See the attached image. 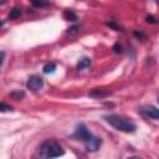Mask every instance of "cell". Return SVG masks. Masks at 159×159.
Returning a JSON list of instances; mask_svg holds the SVG:
<instances>
[{
	"label": "cell",
	"instance_id": "ba28073f",
	"mask_svg": "<svg viewBox=\"0 0 159 159\" xmlns=\"http://www.w3.org/2000/svg\"><path fill=\"white\" fill-rule=\"evenodd\" d=\"M31 5L34 7H37V9H43V7L51 6V2L48 0H32L31 1Z\"/></svg>",
	"mask_w": 159,
	"mask_h": 159
},
{
	"label": "cell",
	"instance_id": "d6986e66",
	"mask_svg": "<svg viewBox=\"0 0 159 159\" xmlns=\"http://www.w3.org/2000/svg\"><path fill=\"white\" fill-rule=\"evenodd\" d=\"M113 51H114L116 53H120V52H122V46H120L119 43H116V45L113 46Z\"/></svg>",
	"mask_w": 159,
	"mask_h": 159
},
{
	"label": "cell",
	"instance_id": "e0dca14e",
	"mask_svg": "<svg viewBox=\"0 0 159 159\" xmlns=\"http://www.w3.org/2000/svg\"><path fill=\"white\" fill-rule=\"evenodd\" d=\"M134 36L137 37V39H139V40H145V34L144 32H142V31H134Z\"/></svg>",
	"mask_w": 159,
	"mask_h": 159
},
{
	"label": "cell",
	"instance_id": "4fadbf2b",
	"mask_svg": "<svg viewBox=\"0 0 159 159\" xmlns=\"http://www.w3.org/2000/svg\"><path fill=\"white\" fill-rule=\"evenodd\" d=\"M55 70H56V65L52 63V62H51V63H47V65L43 66V73H46V75H48V73H53Z\"/></svg>",
	"mask_w": 159,
	"mask_h": 159
},
{
	"label": "cell",
	"instance_id": "2e32d148",
	"mask_svg": "<svg viewBox=\"0 0 159 159\" xmlns=\"http://www.w3.org/2000/svg\"><path fill=\"white\" fill-rule=\"evenodd\" d=\"M0 111H1V112L12 111V107H11V106H9V104H6V103H4V102H1V103H0Z\"/></svg>",
	"mask_w": 159,
	"mask_h": 159
},
{
	"label": "cell",
	"instance_id": "5b68a950",
	"mask_svg": "<svg viewBox=\"0 0 159 159\" xmlns=\"http://www.w3.org/2000/svg\"><path fill=\"white\" fill-rule=\"evenodd\" d=\"M84 144V149L89 153H93V152H97L102 144V139L99 137H96V135H92L89 139H87L86 142H83Z\"/></svg>",
	"mask_w": 159,
	"mask_h": 159
},
{
	"label": "cell",
	"instance_id": "7a4b0ae2",
	"mask_svg": "<svg viewBox=\"0 0 159 159\" xmlns=\"http://www.w3.org/2000/svg\"><path fill=\"white\" fill-rule=\"evenodd\" d=\"M104 119H106V122H107L109 125H112L114 129L120 130V132H124V133H133V132L137 129L135 124H134L132 120H129V119H127V118H124V117H122V116H118V114H109V116H106Z\"/></svg>",
	"mask_w": 159,
	"mask_h": 159
},
{
	"label": "cell",
	"instance_id": "ffe728a7",
	"mask_svg": "<svg viewBox=\"0 0 159 159\" xmlns=\"http://www.w3.org/2000/svg\"><path fill=\"white\" fill-rule=\"evenodd\" d=\"M158 103H159V97H158Z\"/></svg>",
	"mask_w": 159,
	"mask_h": 159
},
{
	"label": "cell",
	"instance_id": "52a82bcc",
	"mask_svg": "<svg viewBox=\"0 0 159 159\" xmlns=\"http://www.w3.org/2000/svg\"><path fill=\"white\" fill-rule=\"evenodd\" d=\"M88 94L93 98H106L111 94V91L104 89V88H93Z\"/></svg>",
	"mask_w": 159,
	"mask_h": 159
},
{
	"label": "cell",
	"instance_id": "9a60e30c",
	"mask_svg": "<svg viewBox=\"0 0 159 159\" xmlns=\"http://www.w3.org/2000/svg\"><path fill=\"white\" fill-rule=\"evenodd\" d=\"M78 31H80V25H73V26H71V27L67 30V34H68V35H76Z\"/></svg>",
	"mask_w": 159,
	"mask_h": 159
},
{
	"label": "cell",
	"instance_id": "30bf717a",
	"mask_svg": "<svg viewBox=\"0 0 159 159\" xmlns=\"http://www.w3.org/2000/svg\"><path fill=\"white\" fill-rule=\"evenodd\" d=\"M63 17H65V20H68V21H76L77 20V15L72 10H65Z\"/></svg>",
	"mask_w": 159,
	"mask_h": 159
},
{
	"label": "cell",
	"instance_id": "7c38bea8",
	"mask_svg": "<svg viewBox=\"0 0 159 159\" xmlns=\"http://www.w3.org/2000/svg\"><path fill=\"white\" fill-rule=\"evenodd\" d=\"M10 98H12V99H16V101H19V99H22L24 97H25V93L22 92V91H12L10 94Z\"/></svg>",
	"mask_w": 159,
	"mask_h": 159
},
{
	"label": "cell",
	"instance_id": "5bb4252c",
	"mask_svg": "<svg viewBox=\"0 0 159 159\" xmlns=\"http://www.w3.org/2000/svg\"><path fill=\"white\" fill-rule=\"evenodd\" d=\"M107 25H108L109 27H112L113 30H116V31H122L120 26H119L114 20H109V21H107Z\"/></svg>",
	"mask_w": 159,
	"mask_h": 159
},
{
	"label": "cell",
	"instance_id": "ac0fdd59",
	"mask_svg": "<svg viewBox=\"0 0 159 159\" xmlns=\"http://www.w3.org/2000/svg\"><path fill=\"white\" fill-rule=\"evenodd\" d=\"M145 20H147V22H149V24H155V22H157V19H155L153 15H148V16L145 17Z\"/></svg>",
	"mask_w": 159,
	"mask_h": 159
},
{
	"label": "cell",
	"instance_id": "9c48e42d",
	"mask_svg": "<svg viewBox=\"0 0 159 159\" xmlns=\"http://www.w3.org/2000/svg\"><path fill=\"white\" fill-rule=\"evenodd\" d=\"M91 63H92V61H91V58H88V57H83V58H81L80 61H78V63H77V70H84V68H88L89 66H91Z\"/></svg>",
	"mask_w": 159,
	"mask_h": 159
},
{
	"label": "cell",
	"instance_id": "8fae6325",
	"mask_svg": "<svg viewBox=\"0 0 159 159\" xmlns=\"http://www.w3.org/2000/svg\"><path fill=\"white\" fill-rule=\"evenodd\" d=\"M20 15H21V9L14 7V9L10 11V14H9V20H15V19L20 17Z\"/></svg>",
	"mask_w": 159,
	"mask_h": 159
},
{
	"label": "cell",
	"instance_id": "6da1fadb",
	"mask_svg": "<svg viewBox=\"0 0 159 159\" xmlns=\"http://www.w3.org/2000/svg\"><path fill=\"white\" fill-rule=\"evenodd\" d=\"M65 154V150L60 145V143L55 139H46L40 144L39 148V157L47 159V158H57Z\"/></svg>",
	"mask_w": 159,
	"mask_h": 159
},
{
	"label": "cell",
	"instance_id": "8992f818",
	"mask_svg": "<svg viewBox=\"0 0 159 159\" xmlns=\"http://www.w3.org/2000/svg\"><path fill=\"white\" fill-rule=\"evenodd\" d=\"M140 113L150 119H154V120H159V108H155L153 106H147V107H143L140 108Z\"/></svg>",
	"mask_w": 159,
	"mask_h": 159
},
{
	"label": "cell",
	"instance_id": "277c9868",
	"mask_svg": "<svg viewBox=\"0 0 159 159\" xmlns=\"http://www.w3.org/2000/svg\"><path fill=\"white\" fill-rule=\"evenodd\" d=\"M42 86H43V80H42V77H40V76H37V75L30 76L29 80H27V82H26V87H27L30 91H34V92L41 89Z\"/></svg>",
	"mask_w": 159,
	"mask_h": 159
},
{
	"label": "cell",
	"instance_id": "3957f363",
	"mask_svg": "<svg viewBox=\"0 0 159 159\" xmlns=\"http://www.w3.org/2000/svg\"><path fill=\"white\" fill-rule=\"evenodd\" d=\"M93 134L87 129V127L83 124V123H80V124H77V127H76V130H75V133H73V138H76V139H78V140H82V142H86L87 139H89L91 137H92Z\"/></svg>",
	"mask_w": 159,
	"mask_h": 159
}]
</instances>
